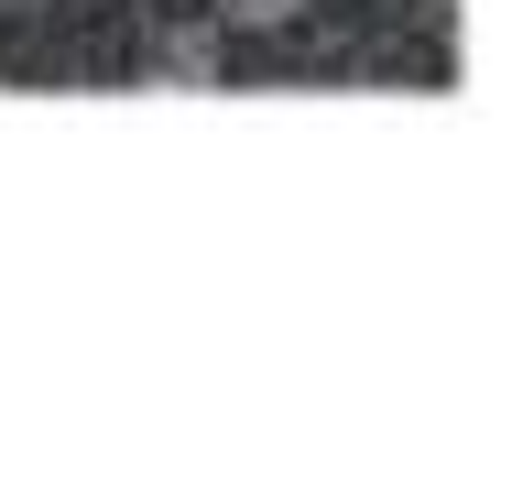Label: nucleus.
<instances>
[{
	"instance_id": "f03ea898",
	"label": "nucleus",
	"mask_w": 512,
	"mask_h": 501,
	"mask_svg": "<svg viewBox=\"0 0 512 501\" xmlns=\"http://www.w3.org/2000/svg\"><path fill=\"white\" fill-rule=\"evenodd\" d=\"M218 22H229V33H295L306 0H218Z\"/></svg>"
},
{
	"instance_id": "f257e3e1",
	"label": "nucleus",
	"mask_w": 512,
	"mask_h": 501,
	"mask_svg": "<svg viewBox=\"0 0 512 501\" xmlns=\"http://www.w3.org/2000/svg\"><path fill=\"white\" fill-rule=\"evenodd\" d=\"M142 66H153L164 88H218V77H229V44H218L207 11H186V22H164V33L142 44Z\"/></svg>"
}]
</instances>
